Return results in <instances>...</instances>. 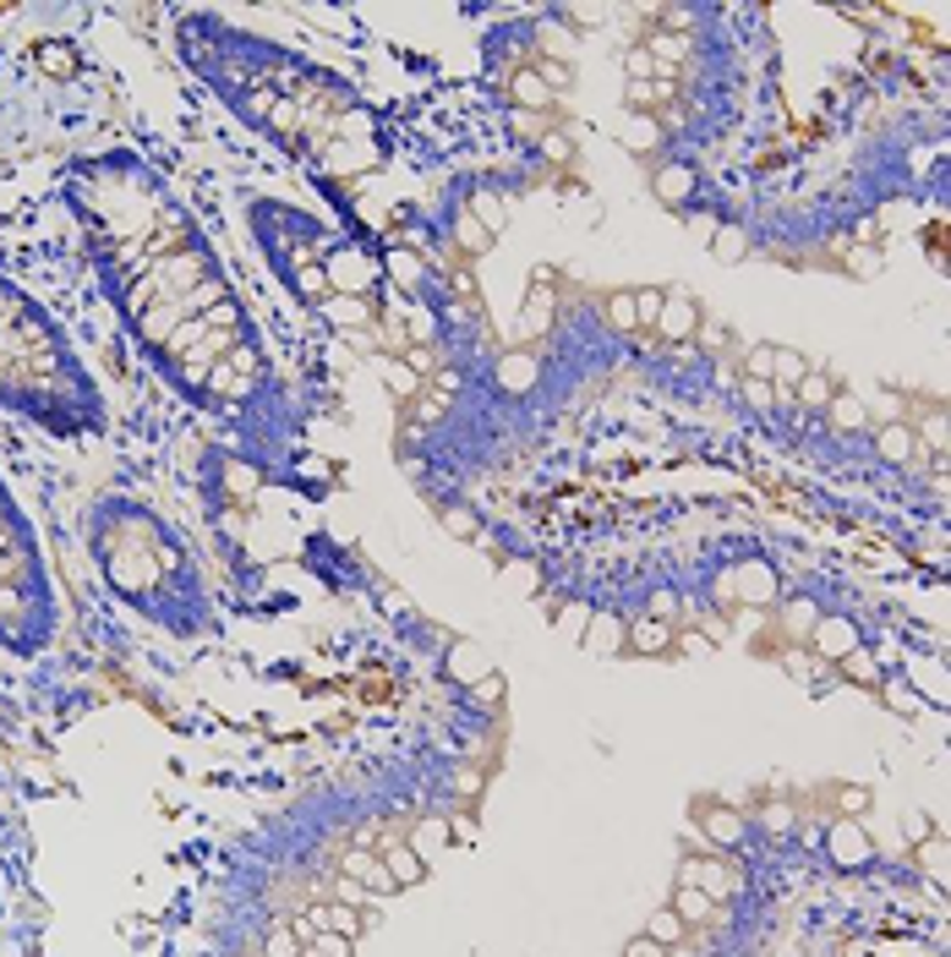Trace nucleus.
Instances as JSON below:
<instances>
[{
  "label": "nucleus",
  "instance_id": "nucleus-37",
  "mask_svg": "<svg viewBox=\"0 0 951 957\" xmlns=\"http://www.w3.org/2000/svg\"><path fill=\"white\" fill-rule=\"evenodd\" d=\"M466 208H471L476 219H481V230H487V236L498 241V230H503V219H509V208H503V197H498V192H487V186H476V192H471V203H466Z\"/></svg>",
  "mask_w": 951,
  "mask_h": 957
},
{
  "label": "nucleus",
  "instance_id": "nucleus-55",
  "mask_svg": "<svg viewBox=\"0 0 951 957\" xmlns=\"http://www.w3.org/2000/svg\"><path fill=\"white\" fill-rule=\"evenodd\" d=\"M651 619H667L673 624V613H678V591L673 586H662V591H651V608H645Z\"/></svg>",
  "mask_w": 951,
  "mask_h": 957
},
{
  "label": "nucleus",
  "instance_id": "nucleus-20",
  "mask_svg": "<svg viewBox=\"0 0 951 957\" xmlns=\"http://www.w3.org/2000/svg\"><path fill=\"white\" fill-rule=\"evenodd\" d=\"M619 143L630 149L634 160H656L667 149V127H662V116H624Z\"/></svg>",
  "mask_w": 951,
  "mask_h": 957
},
{
  "label": "nucleus",
  "instance_id": "nucleus-30",
  "mask_svg": "<svg viewBox=\"0 0 951 957\" xmlns=\"http://www.w3.org/2000/svg\"><path fill=\"white\" fill-rule=\"evenodd\" d=\"M509 99H514V110H536V116H547V105H553V94L542 88V77L531 66L509 72Z\"/></svg>",
  "mask_w": 951,
  "mask_h": 957
},
{
  "label": "nucleus",
  "instance_id": "nucleus-54",
  "mask_svg": "<svg viewBox=\"0 0 951 957\" xmlns=\"http://www.w3.org/2000/svg\"><path fill=\"white\" fill-rule=\"evenodd\" d=\"M744 400H750L755 411H783V405H777V389H772V383H750V378H744Z\"/></svg>",
  "mask_w": 951,
  "mask_h": 957
},
{
  "label": "nucleus",
  "instance_id": "nucleus-44",
  "mask_svg": "<svg viewBox=\"0 0 951 957\" xmlns=\"http://www.w3.org/2000/svg\"><path fill=\"white\" fill-rule=\"evenodd\" d=\"M662 302H667V291L640 285V291H634V328H656V318H662Z\"/></svg>",
  "mask_w": 951,
  "mask_h": 957
},
{
  "label": "nucleus",
  "instance_id": "nucleus-57",
  "mask_svg": "<svg viewBox=\"0 0 951 957\" xmlns=\"http://www.w3.org/2000/svg\"><path fill=\"white\" fill-rule=\"evenodd\" d=\"M619 957H667V947H662V942H651V936L640 931V936H630V942H624V953H619Z\"/></svg>",
  "mask_w": 951,
  "mask_h": 957
},
{
  "label": "nucleus",
  "instance_id": "nucleus-40",
  "mask_svg": "<svg viewBox=\"0 0 951 957\" xmlns=\"http://www.w3.org/2000/svg\"><path fill=\"white\" fill-rule=\"evenodd\" d=\"M378 372H383V383H389L400 400H416V394H422V378H416L400 356H378Z\"/></svg>",
  "mask_w": 951,
  "mask_h": 957
},
{
  "label": "nucleus",
  "instance_id": "nucleus-59",
  "mask_svg": "<svg viewBox=\"0 0 951 957\" xmlns=\"http://www.w3.org/2000/svg\"><path fill=\"white\" fill-rule=\"evenodd\" d=\"M897 411H903V400H897V394H886V400H881V416H886V422H897Z\"/></svg>",
  "mask_w": 951,
  "mask_h": 957
},
{
  "label": "nucleus",
  "instance_id": "nucleus-34",
  "mask_svg": "<svg viewBox=\"0 0 951 957\" xmlns=\"http://www.w3.org/2000/svg\"><path fill=\"white\" fill-rule=\"evenodd\" d=\"M837 673H842V678H848V684H864V689H875V684H881V673H886V667H881V656H875V651H870V645H859V651H848V656H842V662H837Z\"/></svg>",
  "mask_w": 951,
  "mask_h": 957
},
{
  "label": "nucleus",
  "instance_id": "nucleus-36",
  "mask_svg": "<svg viewBox=\"0 0 951 957\" xmlns=\"http://www.w3.org/2000/svg\"><path fill=\"white\" fill-rule=\"evenodd\" d=\"M750 826H761L766 837H777V842H788L792 826H798V815H792V804H783V798H772V804H761L755 815H750Z\"/></svg>",
  "mask_w": 951,
  "mask_h": 957
},
{
  "label": "nucleus",
  "instance_id": "nucleus-17",
  "mask_svg": "<svg viewBox=\"0 0 951 957\" xmlns=\"http://www.w3.org/2000/svg\"><path fill=\"white\" fill-rule=\"evenodd\" d=\"M481 673H492V656L481 651V640H455V645L444 651V678H449L455 689H471Z\"/></svg>",
  "mask_w": 951,
  "mask_h": 957
},
{
  "label": "nucleus",
  "instance_id": "nucleus-58",
  "mask_svg": "<svg viewBox=\"0 0 951 957\" xmlns=\"http://www.w3.org/2000/svg\"><path fill=\"white\" fill-rule=\"evenodd\" d=\"M848 269H853V274H859V280H864V274H875V269H881V263H875V252H870V247H859V252H853V263H848Z\"/></svg>",
  "mask_w": 951,
  "mask_h": 957
},
{
  "label": "nucleus",
  "instance_id": "nucleus-4",
  "mask_svg": "<svg viewBox=\"0 0 951 957\" xmlns=\"http://www.w3.org/2000/svg\"><path fill=\"white\" fill-rule=\"evenodd\" d=\"M61 630V591L44 558V536L0 477V651L39 656Z\"/></svg>",
  "mask_w": 951,
  "mask_h": 957
},
{
  "label": "nucleus",
  "instance_id": "nucleus-6",
  "mask_svg": "<svg viewBox=\"0 0 951 957\" xmlns=\"http://www.w3.org/2000/svg\"><path fill=\"white\" fill-rule=\"evenodd\" d=\"M323 274H328V291L334 296H372L378 280H383V258H372L356 236H334L328 252H323Z\"/></svg>",
  "mask_w": 951,
  "mask_h": 957
},
{
  "label": "nucleus",
  "instance_id": "nucleus-5",
  "mask_svg": "<svg viewBox=\"0 0 951 957\" xmlns=\"http://www.w3.org/2000/svg\"><path fill=\"white\" fill-rule=\"evenodd\" d=\"M247 230H252V241H258V252H263V263H269V274L302 302V307H323L334 291H328V274H323V252H328V241H334V230L317 219V214H307V208H296V203H285V197H263V192H247Z\"/></svg>",
  "mask_w": 951,
  "mask_h": 957
},
{
  "label": "nucleus",
  "instance_id": "nucleus-32",
  "mask_svg": "<svg viewBox=\"0 0 951 957\" xmlns=\"http://www.w3.org/2000/svg\"><path fill=\"white\" fill-rule=\"evenodd\" d=\"M667 909H673V914H678V920H684L689 931H695V925H711V920H717V903H711V898H706L700 887H673V903H667Z\"/></svg>",
  "mask_w": 951,
  "mask_h": 957
},
{
  "label": "nucleus",
  "instance_id": "nucleus-28",
  "mask_svg": "<svg viewBox=\"0 0 951 957\" xmlns=\"http://www.w3.org/2000/svg\"><path fill=\"white\" fill-rule=\"evenodd\" d=\"M624 651H640V656H662V651H673V624L640 613V619H630V645H624Z\"/></svg>",
  "mask_w": 951,
  "mask_h": 957
},
{
  "label": "nucleus",
  "instance_id": "nucleus-48",
  "mask_svg": "<svg viewBox=\"0 0 951 957\" xmlns=\"http://www.w3.org/2000/svg\"><path fill=\"white\" fill-rule=\"evenodd\" d=\"M509 132H514V138H525V143H542L547 121H542L536 110H514V105H509Z\"/></svg>",
  "mask_w": 951,
  "mask_h": 957
},
{
  "label": "nucleus",
  "instance_id": "nucleus-42",
  "mask_svg": "<svg viewBox=\"0 0 951 957\" xmlns=\"http://www.w3.org/2000/svg\"><path fill=\"white\" fill-rule=\"evenodd\" d=\"M815 619H820V602H815V597H792L788 608H783V630H788L792 640H809Z\"/></svg>",
  "mask_w": 951,
  "mask_h": 957
},
{
  "label": "nucleus",
  "instance_id": "nucleus-15",
  "mask_svg": "<svg viewBox=\"0 0 951 957\" xmlns=\"http://www.w3.org/2000/svg\"><path fill=\"white\" fill-rule=\"evenodd\" d=\"M553 318H558L553 274H547V269H536V280H531V296H525V307H520V339H525V345H531V339H547Z\"/></svg>",
  "mask_w": 951,
  "mask_h": 957
},
{
  "label": "nucleus",
  "instance_id": "nucleus-52",
  "mask_svg": "<svg viewBox=\"0 0 951 957\" xmlns=\"http://www.w3.org/2000/svg\"><path fill=\"white\" fill-rule=\"evenodd\" d=\"M350 947H356V942H345V936H328V931H317L313 942L302 947V957H350Z\"/></svg>",
  "mask_w": 951,
  "mask_h": 957
},
{
  "label": "nucleus",
  "instance_id": "nucleus-27",
  "mask_svg": "<svg viewBox=\"0 0 951 957\" xmlns=\"http://www.w3.org/2000/svg\"><path fill=\"white\" fill-rule=\"evenodd\" d=\"M405 842L416 848V859H422V864H433V859H438V853L455 842V831H449V820H444V815H427V820H416V826L405 831Z\"/></svg>",
  "mask_w": 951,
  "mask_h": 957
},
{
  "label": "nucleus",
  "instance_id": "nucleus-46",
  "mask_svg": "<svg viewBox=\"0 0 951 957\" xmlns=\"http://www.w3.org/2000/svg\"><path fill=\"white\" fill-rule=\"evenodd\" d=\"M624 72H630V83H656V77H662V66L651 61V50H645V44L624 50ZM667 77H673V72H667Z\"/></svg>",
  "mask_w": 951,
  "mask_h": 957
},
{
  "label": "nucleus",
  "instance_id": "nucleus-26",
  "mask_svg": "<svg viewBox=\"0 0 951 957\" xmlns=\"http://www.w3.org/2000/svg\"><path fill=\"white\" fill-rule=\"evenodd\" d=\"M826 422H831V433H870V400H859V394H848V389H837L831 394V405H826Z\"/></svg>",
  "mask_w": 951,
  "mask_h": 957
},
{
  "label": "nucleus",
  "instance_id": "nucleus-41",
  "mask_svg": "<svg viewBox=\"0 0 951 957\" xmlns=\"http://www.w3.org/2000/svg\"><path fill=\"white\" fill-rule=\"evenodd\" d=\"M645 936H651V942H662V947L673 953V947H684V936H689V925H684V920H678L673 909H656V914L645 920Z\"/></svg>",
  "mask_w": 951,
  "mask_h": 957
},
{
  "label": "nucleus",
  "instance_id": "nucleus-50",
  "mask_svg": "<svg viewBox=\"0 0 951 957\" xmlns=\"http://www.w3.org/2000/svg\"><path fill=\"white\" fill-rule=\"evenodd\" d=\"M503 586H514V591H536V586H542V569L525 564V558H514V564H503Z\"/></svg>",
  "mask_w": 951,
  "mask_h": 957
},
{
  "label": "nucleus",
  "instance_id": "nucleus-8",
  "mask_svg": "<svg viewBox=\"0 0 951 957\" xmlns=\"http://www.w3.org/2000/svg\"><path fill=\"white\" fill-rule=\"evenodd\" d=\"M678 887H700L722 909V903H733L744 892V876H739V864L728 853H684L678 859Z\"/></svg>",
  "mask_w": 951,
  "mask_h": 957
},
{
  "label": "nucleus",
  "instance_id": "nucleus-45",
  "mask_svg": "<svg viewBox=\"0 0 951 957\" xmlns=\"http://www.w3.org/2000/svg\"><path fill=\"white\" fill-rule=\"evenodd\" d=\"M602 318H608V328H619V334H634V291H613L608 307H602Z\"/></svg>",
  "mask_w": 951,
  "mask_h": 957
},
{
  "label": "nucleus",
  "instance_id": "nucleus-47",
  "mask_svg": "<svg viewBox=\"0 0 951 957\" xmlns=\"http://www.w3.org/2000/svg\"><path fill=\"white\" fill-rule=\"evenodd\" d=\"M536 154H542L547 164H569V160H575V143H569V132L547 127V132H542V143H536Z\"/></svg>",
  "mask_w": 951,
  "mask_h": 957
},
{
  "label": "nucleus",
  "instance_id": "nucleus-49",
  "mask_svg": "<svg viewBox=\"0 0 951 957\" xmlns=\"http://www.w3.org/2000/svg\"><path fill=\"white\" fill-rule=\"evenodd\" d=\"M744 378L750 383H772V345H750L744 350Z\"/></svg>",
  "mask_w": 951,
  "mask_h": 957
},
{
  "label": "nucleus",
  "instance_id": "nucleus-7",
  "mask_svg": "<svg viewBox=\"0 0 951 957\" xmlns=\"http://www.w3.org/2000/svg\"><path fill=\"white\" fill-rule=\"evenodd\" d=\"M717 597L733 602V608H772V602L783 597V575H777V564H766V558H739V564H728V575L717 580Z\"/></svg>",
  "mask_w": 951,
  "mask_h": 957
},
{
  "label": "nucleus",
  "instance_id": "nucleus-35",
  "mask_svg": "<svg viewBox=\"0 0 951 957\" xmlns=\"http://www.w3.org/2000/svg\"><path fill=\"white\" fill-rule=\"evenodd\" d=\"M438 525H444L455 542H481V514H476L471 503H444V509H438Z\"/></svg>",
  "mask_w": 951,
  "mask_h": 957
},
{
  "label": "nucleus",
  "instance_id": "nucleus-56",
  "mask_svg": "<svg viewBox=\"0 0 951 957\" xmlns=\"http://www.w3.org/2000/svg\"><path fill=\"white\" fill-rule=\"evenodd\" d=\"M367 898H372V892H367L361 881H350V876H339V881H334V903H350V909H361Z\"/></svg>",
  "mask_w": 951,
  "mask_h": 957
},
{
  "label": "nucleus",
  "instance_id": "nucleus-43",
  "mask_svg": "<svg viewBox=\"0 0 951 957\" xmlns=\"http://www.w3.org/2000/svg\"><path fill=\"white\" fill-rule=\"evenodd\" d=\"M466 695H471L476 706H487V711H498V706H503V695H509V678H503V673L492 667V673H481V678H476V684H471V689H466Z\"/></svg>",
  "mask_w": 951,
  "mask_h": 957
},
{
  "label": "nucleus",
  "instance_id": "nucleus-2",
  "mask_svg": "<svg viewBox=\"0 0 951 957\" xmlns=\"http://www.w3.org/2000/svg\"><path fill=\"white\" fill-rule=\"evenodd\" d=\"M88 553L110 597L154 630L175 640H203L219 630V608L192 542L154 503L132 492H99L88 509Z\"/></svg>",
  "mask_w": 951,
  "mask_h": 957
},
{
  "label": "nucleus",
  "instance_id": "nucleus-12",
  "mask_svg": "<svg viewBox=\"0 0 951 957\" xmlns=\"http://www.w3.org/2000/svg\"><path fill=\"white\" fill-rule=\"evenodd\" d=\"M580 645L591 651V656H624V645H630V619L619 613V608H591V619H586V630H580Z\"/></svg>",
  "mask_w": 951,
  "mask_h": 957
},
{
  "label": "nucleus",
  "instance_id": "nucleus-39",
  "mask_svg": "<svg viewBox=\"0 0 951 957\" xmlns=\"http://www.w3.org/2000/svg\"><path fill=\"white\" fill-rule=\"evenodd\" d=\"M531 72L542 77V88H547L553 99L575 88V61H547V55H536V61H531Z\"/></svg>",
  "mask_w": 951,
  "mask_h": 957
},
{
  "label": "nucleus",
  "instance_id": "nucleus-1",
  "mask_svg": "<svg viewBox=\"0 0 951 957\" xmlns=\"http://www.w3.org/2000/svg\"><path fill=\"white\" fill-rule=\"evenodd\" d=\"M66 208L138 356L252 455L291 444V400L236 280L175 186L132 149L72 164Z\"/></svg>",
  "mask_w": 951,
  "mask_h": 957
},
{
  "label": "nucleus",
  "instance_id": "nucleus-31",
  "mask_svg": "<svg viewBox=\"0 0 951 957\" xmlns=\"http://www.w3.org/2000/svg\"><path fill=\"white\" fill-rule=\"evenodd\" d=\"M831 394H837L831 372H815V367H809V372L798 378V389H792V405H798V411H815V416H826Z\"/></svg>",
  "mask_w": 951,
  "mask_h": 957
},
{
  "label": "nucleus",
  "instance_id": "nucleus-23",
  "mask_svg": "<svg viewBox=\"0 0 951 957\" xmlns=\"http://www.w3.org/2000/svg\"><path fill=\"white\" fill-rule=\"evenodd\" d=\"M339 876H350V881H361L372 898H389L394 892V881H389V870H383V859H378V848H350L345 853V870Z\"/></svg>",
  "mask_w": 951,
  "mask_h": 957
},
{
  "label": "nucleus",
  "instance_id": "nucleus-22",
  "mask_svg": "<svg viewBox=\"0 0 951 957\" xmlns=\"http://www.w3.org/2000/svg\"><path fill=\"white\" fill-rule=\"evenodd\" d=\"M695 328H700V302H689L684 291H667V302H662V318H656V334L678 345V339H689Z\"/></svg>",
  "mask_w": 951,
  "mask_h": 957
},
{
  "label": "nucleus",
  "instance_id": "nucleus-11",
  "mask_svg": "<svg viewBox=\"0 0 951 957\" xmlns=\"http://www.w3.org/2000/svg\"><path fill=\"white\" fill-rule=\"evenodd\" d=\"M864 645V630H859V619L853 613H842V608H820V619H815V630H809V651L820 656V662H842L848 651H859Z\"/></svg>",
  "mask_w": 951,
  "mask_h": 957
},
{
  "label": "nucleus",
  "instance_id": "nucleus-51",
  "mask_svg": "<svg viewBox=\"0 0 951 957\" xmlns=\"http://www.w3.org/2000/svg\"><path fill=\"white\" fill-rule=\"evenodd\" d=\"M864 804H870V789H864V783L837 789V815H842V820H859V815H864Z\"/></svg>",
  "mask_w": 951,
  "mask_h": 957
},
{
  "label": "nucleus",
  "instance_id": "nucleus-53",
  "mask_svg": "<svg viewBox=\"0 0 951 957\" xmlns=\"http://www.w3.org/2000/svg\"><path fill=\"white\" fill-rule=\"evenodd\" d=\"M263 957H302V942H296V931H291V925L269 931V942H263Z\"/></svg>",
  "mask_w": 951,
  "mask_h": 957
},
{
  "label": "nucleus",
  "instance_id": "nucleus-16",
  "mask_svg": "<svg viewBox=\"0 0 951 957\" xmlns=\"http://www.w3.org/2000/svg\"><path fill=\"white\" fill-rule=\"evenodd\" d=\"M542 383V361L525 350V345H514V350H503L498 361H492V389H503V394H531Z\"/></svg>",
  "mask_w": 951,
  "mask_h": 957
},
{
  "label": "nucleus",
  "instance_id": "nucleus-13",
  "mask_svg": "<svg viewBox=\"0 0 951 957\" xmlns=\"http://www.w3.org/2000/svg\"><path fill=\"white\" fill-rule=\"evenodd\" d=\"M651 192H656V203H667V208H689L695 192H700V164L662 160L651 170Z\"/></svg>",
  "mask_w": 951,
  "mask_h": 957
},
{
  "label": "nucleus",
  "instance_id": "nucleus-14",
  "mask_svg": "<svg viewBox=\"0 0 951 957\" xmlns=\"http://www.w3.org/2000/svg\"><path fill=\"white\" fill-rule=\"evenodd\" d=\"M378 859H383V870H389L394 892H411V887H422V881H427V864L416 859V848L405 842V831H383Z\"/></svg>",
  "mask_w": 951,
  "mask_h": 957
},
{
  "label": "nucleus",
  "instance_id": "nucleus-21",
  "mask_svg": "<svg viewBox=\"0 0 951 957\" xmlns=\"http://www.w3.org/2000/svg\"><path fill=\"white\" fill-rule=\"evenodd\" d=\"M444 230H449V241H455L466 258H487V252H492V236L481 230V219H476L466 203H455V208L444 214Z\"/></svg>",
  "mask_w": 951,
  "mask_h": 957
},
{
  "label": "nucleus",
  "instance_id": "nucleus-19",
  "mask_svg": "<svg viewBox=\"0 0 951 957\" xmlns=\"http://www.w3.org/2000/svg\"><path fill=\"white\" fill-rule=\"evenodd\" d=\"M875 460H886V466H914V460H919V427H908V422H881V427H875Z\"/></svg>",
  "mask_w": 951,
  "mask_h": 957
},
{
  "label": "nucleus",
  "instance_id": "nucleus-38",
  "mask_svg": "<svg viewBox=\"0 0 951 957\" xmlns=\"http://www.w3.org/2000/svg\"><path fill=\"white\" fill-rule=\"evenodd\" d=\"M919 870L936 881V887H947V831H930V837H919Z\"/></svg>",
  "mask_w": 951,
  "mask_h": 957
},
{
  "label": "nucleus",
  "instance_id": "nucleus-3",
  "mask_svg": "<svg viewBox=\"0 0 951 957\" xmlns=\"http://www.w3.org/2000/svg\"><path fill=\"white\" fill-rule=\"evenodd\" d=\"M0 411L55 444H94L110 433V405L61 318L0 274Z\"/></svg>",
  "mask_w": 951,
  "mask_h": 957
},
{
  "label": "nucleus",
  "instance_id": "nucleus-18",
  "mask_svg": "<svg viewBox=\"0 0 951 957\" xmlns=\"http://www.w3.org/2000/svg\"><path fill=\"white\" fill-rule=\"evenodd\" d=\"M383 274H389V280H394V285H400L411 302H416V296L433 285V263H427L422 252H411V247H394V252L383 258Z\"/></svg>",
  "mask_w": 951,
  "mask_h": 957
},
{
  "label": "nucleus",
  "instance_id": "nucleus-33",
  "mask_svg": "<svg viewBox=\"0 0 951 957\" xmlns=\"http://www.w3.org/2000/svg\"><path fill=\"white\" fill-rule=\"evenodd\" d=\"M317 318H328L334 328H361V323H372V302H361V296H328L317 307Z\"/></svg>",
  "mask_w": 951,
  "mask_h": 957
},
{
  "label": "nucleus",
  "instance_id": "nucleus-29",
  "mask_svg": "<svg viewBox=\"0 0 951 957\" xmlns=\"http://www.w3.org/2000/svg\"><path fill=\"white\" fill-rule=\"evenodd\" d=\"M706 247H711L717 263H744L750 258V230L739 219H717V230L706 236Z\"/></svg>",
  "mask_w": 951,
  "mask_h": 957
},
{
  "label": "nucleus",
  "instance_id": "nucleus-24",
  "mask_svg": "<svg viewBox=\"0 0 951 957\" xmlns=\"http://www.w3.org/2000/svg\"><path fill=\"white\" fill-rule=\"evenodd\" d=\"M640 44H645V50H651V61H656L662 72H673V77H678V72H684V61L695 55V39H689V33H667V28L645 33Z\"/></svg>",
  "mask_w": 951,
  "mask_h": 957
},
{
  "label": "nucleus",
  "instance_id": "nucleus-10",
  "mask_svg": "<svg viewBox=\"0 0 951 957\" xmlns=\"http://www.w3.org/2000/svg\"><path fill=\"white\" fill-rule=\"evenodd\" d=\"M820 848H826L831 870H870V864H875V837H870L864 820H842V815H837V820L820 831Z\"/></svg>",
  "mask_w": 951,
  "mask_h": 957
},
{
  "label": "nucleus",
  "instance_id": "nucleus-25",
  "mask_svg": "<svg viewBox=\"0 0 951 957\" xmlns=\"http://www.w3.org/2000/svg\"><path fill=\"white\" fill-rule=\"evenodd\" d=\"M875 689H881V706H886V711H897V717H919V711H925V695L908 684V673H903V667H886Z\"/></svg>",
  "mask_w": 951,
  "mask_h": 957
},
{
  "label": "nucleus",
  "instance_id": "nucleus-9",
  "mask_svg": "<svg viewBox=\"0 0 951 957\" xmlns=\"http://www.w3.org/2000/svg\"><path fill=\"white\" fill-rule=\"evenodd\" d=\"M695 820H700V848H717V853L744 848V837L755 831V826H750V815H744L739 804H722V798L695 804Z\"/></svg>",
  "mask_w": 951,
  "mask_h": 957
}]
</instances>
